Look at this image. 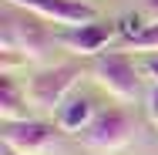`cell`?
<instances>
[{"mask_svg":"<svg viewBox=\"0 0 158 155\" xmlns=\"http://www.w3.org/2000/svg\"><path fill=\"white\" fill-rule=\"evenodd\" d=\"M0 155H17L14 149H7V145H0Z\"/></svg>","mask_w":158,"mask_h":155,"instance_id":"5bb4252c","label":"cell"},{"mask_svg":"<svg viewBox=\"0 0 158 155\" xmlns=\"http://www.w3.org/2000/svg\"><path fill=\"white\" fill-rule=\"evenodd\" d=\"M128 51H138V54H155V51H158V24H145L135 37H128Z\"/></svg>","mask_w":158,"mask_h":155,"instance_id":"30bf717a","label":"cell"},{"mask_svg":"<svg viewBox=\"0 0 158 155\" xmlns=\"http://www.w3.org/2000/svg\"><path fill=\"white\" fill-rule=\"evenodd\" d=\"M57 131L51 122H37V118H24V122H3L0 128V145L14 149L17 155H44L54 149Z\"/></svg>","mask_w":158,"mask_h":155,"instance_id":"5b68a950","label":"cell"},{"mask_svg":"<svg viewBox=\"0 0 158 155\" xmlns=\"http://www.w3.org/2000/svg\"><path fill=\"white\" fill-rule=\"evenodd\" d=\"M27 88L14 81L10 71H0V118L3 122H24L27 118Z\"/></svg>","mask_w":158,"mask_h":155,"instance_id":"9c48e42d","label":"cell"},{"mask_svg":"<svg viewBox=\"0 0 158 155\" xmlns=\"http://www.w3.org/2000/svg\"><path fill=\"white\" fill-rule=\"evenodd\" d=\"M84 74L81 64H54V67H44L37 71L27 84V94H31V105H37L40 111H57L64 101L71 98L77 78Z\"/></svg>","mask_w":158,"mask_h":155,"instance_id":"7a4b0ae2","label":"cell"},{"mask_svg":"<svg viewBox=\"0 0 158 155\" xmlns=\"http://www.w3.org/2000/svg\"><path fill=\"white\" fill-rule=\"evenodd\" d=\"M20 10H31L40 20H51V24H64V27H81V24H91L98 20V10L84 0H7Z\"/></svg>","mask_w":158,"mask_h":155,"instance_id":"8992f818","label":"cell"},{"mask_svg":"<svg viewBox=\"0 0 158 155\" xmlns=\"http://www.w3.org/2000/svg\"><path fill=\"white\" fill-rule=\"evenodd\" d=\"M145 74L158 84V54H148V58H145Z\"/></svg>","mask_w":158,"mask_h":155,"instance_id":"8fae6325","label":"cell"},{"mask_svg":"<svg viewBox=\"0 0 158 155\" xmlns=\"http://www.w3.org/2000/svg\"><path fill=\"white\" fill-rule=\"evenodd\" d=\"M118 34V24L114 20H91V24H81V27H67V31L57 37L64 47L77 58H101V51L108 47V41Z\"/></svg>","mask_w":158,"mask_h":155,"instance_id":"52a82bcc","label":"cell"},{"mask_svg":"<svg viewBox=\"0 0 158 155\" xmlns=\"http://www.w3.org/2000/svg\"><path fill=\"white\" fill-rule=\"evenodd\" d=\"M131 135H135V118L125 108H104L81 131V142L88 149H98V152H118L131 142Z\"/></svg>","mask_w":158,"mask_h":155,"instance_id":"277c9868","label":"cell"},{"mask_svg":"<svg viewBox=\"0 0 158 155\" xmlns=\"http://www.w3.org/2000/svg\"><path fill=\"white\" fill-rule=\"evenodd\" d=\"M91 74H94L98 84L108 94H114L118 101H135L138 91H141V74H138L135 61L128 54H121V51H111V54L94 58Z\"/></svg>","mask_w":158,"mask_h":155,"instance_id":"3957f363","label":"cell"},{"mask_svg":"<svg viewBox=\"0 0 158 155\" xmlns=\"http://www.w3.org/2000/svg\"><path fill=\"white\" fill-rule=\"evenodd\" d=\"M148 115H152V122L158 125V84L152 88V94H148Z\"/></svg>","mask_w":158,"mask_h":155,"instance_id":"7c38bea8","label":"cell"},{"mask_svg":"<svg viewBox=\"0 0 158 155\" xmlns=\"http://www.w3.org/2000/svg\"><path fill=\"white\" fill-rule=\"evenodd\" d=\"M54 44V37L40 24V17L31 10H14V3L0 14V58L3 71H10L14 61H40L47 54V47Z\"/></svg>","mask_w":158,"mask_h":155,"instance_id":"6da1fadb","label":"cell"},{"mask_svg":"<svg viewBox=\"0 0 158 155\" xmlns=\"http://www.w3.org/2000/svg\"><path fill=\"white\" fill-rule=\"evenodd\" d=\"M94 115H98V108H94V101H91L88 94H71L61 108L54 111V122H57V128H61V131L81 135L88 125L94 122Z\"/></svg>","mask_w":158,"mask_h":155,"instance_id":"ba28073f","label":"cell"},{"mask_svg":"<svg viewBox=\"0 0 158 155\" xmlns=\"http://www.w3.org/2000/svg\"><path fill=\"white\" fill-rule=\"evenodd\" d=\"M145 17L152 24H158V0H145Z\"/></svg>","mask_w":158,"mask_h":155,"instance_id":"4fadbf2b","label":"cell"}]
</instances>
